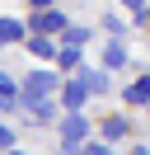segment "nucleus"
<instances>
[{
  "label": "nucleus",
  "mask_w": 150,
  "mask_h": 155,
  "mask_svg": "<svg viewBox=\"0 0 150 155\" xmlns=\"http://www.w3.org/2000/svg\"><path fill=\"white\" fill-rule=\"evenodd\" d=\"M84 136H89V122L80 117V108H70V113L61 117V150H80Z\"/></svg>",
  "instance_id": "f257e3e1"
},
{
  "label": "nucleus",
  "mask_w": 150,
  "mask_h": 155,
  "mask_svg": "<svg viewBox=\"0 0 150 155\" xmlns=\"http://www.w3.org/2000/svg\"><path fill=\"white\" fill-rule=\"evenodd\" d=\"M52 89H56V71H33V75L24 80V104L38 99V94H52Z\"/></svg>",
  "instance_id": "f03ea898"
},
{
  "label": "nucleus",
  "mask_w": 150,
  "mask_h": 155,
  "mask_svg": "<svg viewBox=\"0 0 150 155\" xmlns=\"http://www.w3.org/2000/svg\"><path fill=\"white\" fill-rule=\"evenodd\" d=\"M33 14H38V19H33L38 33H61V28H66V14L52 10V5H47V10H33Z\"/></svg>",
  "instance_id": "7ed1b4c3"
},
{
  "label": "nucleus",
  "mask_w": 150,
  "mask_h": 155,
  "mask_svg": "<svg viewBox=\"0 0 150 155\" xmlns=\"http://www.w3.org/2000/svg\"><path fill=\"white\" fill-rule=\"evenodd\" d=\"M127 66V47H122V38H108V47H103V71H122Z\"/></svg>",
  "instance_id": "20e7f679"
},
{
  "label": "nucleus",
  "mask_w": 150,
  "mask_h": 155,
  "mask_svg": "<svg viewBox=\"0 0 150 155\" xmlns=\"http://www.w3.org/2000/svg\"><path fill=\"white\" fill-rule=\"evenodd\" d=\"M28 113H33V122H52V117H56V104H52V99H47V94H38V99H28Z\"/></svg>",
  "instance_id": "39448f33"
},
{
  "label": "nucleus",
  "mask_w": 150,
  "mask_h": 155,
  "mask_svg": "<svg viewBox=\"0 0 150 155\" xmlns=\"http://www.w3.org/2000/svg\"><path fill=\"white\" fill-rule=\"evenodd\" d=\"M122 99H127V104H136V108H150V75L136 80V85H127V94H122Z\"/></svg>",
  "instance_id": "423d86ee"
},
{
  "label": "nucleus",
  "mask_w": 150,
  "mask_h": 155,
  "mask_svg": "<svg viewBox=\"0 0 150 155\" xmlns=\"http://www.w3.org/2000/svg\"><path fill=\"white\" fill-rule=\"evenodd\" d=\"M80 80L89 85V94H108V71H89V66H80Z\"/></svg>",
  "instance_id": "0eeeda50"
},
{
  "label": "nucleus",
  "mask_w": 150,
  "mask_h": 155,
  "mask_svg": "<svg viewBox=\"0 0 150 155\" xmlns=\"http://www.w3.org/2000/svg\"><path fill=\"white\" fill-rule=\"evenodd\" d=\"M24 42H28V52H33V57H56L52 33H33V38H24Z\"/></svg>",
  "instance_id": "6e6552de"
},
{
  "label": "nucleus",
  "mask_w": 150,
  "mask_h": 155,
  "mask_svg": "<svg viewBox=\"0 0 150 155\" xmlns=\"http://www.w3.org/2000/svg\"><path fill=\"white\" fill-rule=\"evenodd\" d=\"M84 94H89V85H84V80H70V85L61 89V104H66V108H80Z\"/></svg>",
  "instance_id": "1a4fd4ad"
},
{
  "label": "nucleus",
  "mask_w": 150,
  "mask_h": 155,
  "mask_svg": "<svg viewBox=\"0 0 150 155\" xmlns=\"http://www.w3.org/2000/svg\"><path fill=\"white\" fill-rule=\"evenodd\" d=\"M0 42H24V24L19 19H0Z\"/></svg>",
  "instance_id": "9d476101"
},
{
  "label": "nucleus",
  "mask_w": 150,
  "mask_h": 155,
  "mask_svg": "<svg viewBox=\"0 0 150 155\" xmlns=\"http://www.w3.org/2000/svg\"><path fill=\"white\" fill-rule=\"evenodd\" d=\"M61 38H66V47H84V42H89V28H75V24H66V28H61Z\"/></svg>",
  "instance_id": "9b49d317"
},
{
  "label": "nucleus",
  "mask_w": 150,
  "mask_h": 155,
  "mask_svg": "<svg viewBox=\"0 0 150 155\" xmlns=\"http://www.w3.org/2000/svg\"><path fill=\"white\" fill-rule=\"evenodd\" d=\"M103 28H108L112 38H127V33H131V28H127V19H122V14H103Z\"/></svg>",
  "instance_id": "f8f14e48"
},
{
  "label": "nucleus",
  "mask_w": 150,
  "mask_h": 155,
  "mask_svg": "<svg viewBox=\"0 0 150 155\" xmlns=\"http://www.w3.org/2000/svg\"><path fill=\"white\" fill-rule=\"evenodd\" d=\"M103 136H108V141H122V136H127V117H108V122H103Z\"/></svg>",
  "instance_id": "ddd939ff"
},
{
  "label": "nucleus",
  "mask_w": 150,
  "mask_h": 155,
  "mask_svg": "<svg viewBox=\"0 0 150 155\" xmlns=\"http://www.w3.org/2000/svg\"><path fill=\"white\" fill-rule=\"evenodd\" d=\"M56 61H61V66H75V71H80V47H61V52H56Z\"/></svg>",
  "instance_id": "4468645a"
},
{
  "label": "nucleus",
  "mask_w": 150,
  "mask_h": 155,
  "mask_svg": "<svg viewBox=\"0 0 150 155\" xmlns=\"http://www.w3.org/2000/svg\"><path fill=\"white\" fill-rule=\"evenodd\" d=\"M80 150H84V155H112V146H108V141H84Z\"/></svg>",
  "instance_id": "2eb2a0df"
},
{
  "label": "nucleus",
  "mask_w": 150,
  "mask_h": 155,
  "mask_svg": "<svg viewBox=\"0 0 150 155\" xmlns=\"http://www.w3.org/2000/svg\"><path fill=\"white\" fill-rule=\"evenodd\" d=\"M14 141H19V136L9 132V127H0V150H14Z\"/></svg>",
  "instance_id": "dca6fc26"
},
{
  "label": "nucleus",
  "mask_w": 150,
  "mask_h": 155,
  "mask_svg": "<svg viewBox=\"0 0 150 155\" xmlns=\"http://www.w3.org/2000/svg\"><path fill=\"white\" fill-rule=\"evenodd\" d=\"M122 5H127L131 14H141V19H150V14H145V0H122Z\"/></svg>",
  "instance_id": "f3484780"
},
{
  "label": "nucleus",
  "mask_w": 150,
  "mask_h": 155,
  "mask_svg": "<svg viewBox=\"0 0 150 155\" xmlns=\"http://www.w3.org/2000/svg\"><path fill=\"white\" fill-rule=\"evenodd\" d=\"M0 94H14V80H9L5 71H0Z\"/></svg>",
  "instance_id": "a211bd4d"
},
{
  "label": "nucleus",
  "mask_w": 150,
  "mask_h": 155,
  "mask_svg": "<svg viewBox=\"0 0 150 155\" xmlns=\"http://www.w3.org/2000/svg\"><path fill=\"white\" fill-rule=\"evenodd\" d=\"M28 5H33V10H47V5H52V0H28Z\"/></svg>",
  "instance_id": "6ab92c4d"
}]
</instances>
